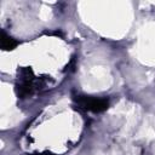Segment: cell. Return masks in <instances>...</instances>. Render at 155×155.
<instances>
[{"label":"cell","mask_w":155,"mask_h":155,"mask_svg":"<svg viewBox=\"0 0 155 155\" xmlns=\"http://www.w3.org/2000/svg\"><path fill=\"white\" fill-rule=\"evenodd\" d=\"M76 102L84 109L91 110L94 113L104 111L109 107V102L105 98H93V97H88V96H79L76 98Z\"/></svg>","instance_id":"cell-1"},{"label":"cell","mask_w":155,"mask_h":155,"mask_svg":"<svg viewBox=\"0 0 155 155\" xmlns=\"http://www.w3.org/2000/svg\"><path fill=\"white\" fill-rule=\"evenodd\" d=\"M18 45V41H16L13 38L5 34V31H1V48L5 51H11Z\"/></svg>","instance_id":"cell-2"},{"label":"cell","mask_w":155,"mask_h":155,"mask_svg":"<svg viewBox=\"0 0 155 155\" xmlns=\"http://www.w3.org/2000/svg\"><path fill=\"white\" fill-rule=\"evenodd\" d=\"M16 92L19 97H25L28 94H30L33 92V86H31V82L29 81H23L21 85H17V88H16Z\"/></svg>","instance_id":"cell-3"}]
</instances>
